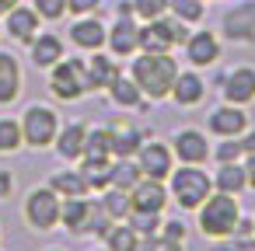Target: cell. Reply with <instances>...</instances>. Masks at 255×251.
I'll use <instances>...</instances> for the list:
<instances>
[{
	"label": "cell",
	"mask_w": 255,
	"mask_h": 251,
	"mask_svg": "<svg viewBox=\"0 0 255 251\" xmlns=\"http://www.w3.org/2000/svg\"><path fill=\"white\" fill-rule=\"evenodd\" d=\"M140 87V94H147L150 101H161L171 94V84L178 77V63L171 60V53H143L140 60H133V74H129Z\"/></svg>",
	"instance_id": "cell-1"
},
{
	"label": "cell",
	"mask_w": 255,
	"mask_h": 251,
	"mask_svg": "<svg viewBox=\"0 0 255 251\" xmlns=\"http://www.w3.org/2000/svg\"><path fill=\"white\" fill-rule=\"evenodd\" d=\"M238 216H241V209H238V199L234 195H227V192H210L203 202H199V230L206 234V237H231V230H234V223H238Z\"/></svg>",
	"instance_id": "cell-2"
},
{
	"label": "cell",
	"mask_w": 255,
	"mask_h": 251,
	"mask_svg": "<svg viewBox=\"0 0 255 251\" xmlns=\"http://www.w3.org/2000/svg\"><path fill=\"white\" fill-rule=\"evenodd\" d=\"M171 199L182 209H199V202L213 192V178L206 171H199V164H182L171 167Z\"/></svg>",
	"instance_id": "cell-3"
},
{
	"label": "cell",
	"mask_w": 255,
	"mask_h": 251,
	"mask_svg": "<svg viewBox=\"0 0 255 251\" xmlns=\"http://www.w3.org/2000/svg\"><path fill=\"white\" fill-rule=\"evenodd\" d=\"M91 87V81H88V67H84V60H60V63H53V74H49V91L56 94V98H63V101H77L84 91Z\"/></svg>",
	"instance_id": "cell-4"
},
{
	"label": "cell",
	"mask_w": 255,
	"mask_h": 251,
	"mask_svg": "<svg viewBox=\"0 0 255 251\" xmlns=\"http://www.w3.org/2000/svg\"><path fill=\"white\" fill-rule=\"evenodd\" d=\"M189 32H185V21H168V18H150L143 28H140V53H168L171 46H185Z\"/></svg>",
	"instance_id": "cell-5"
},
{
	"label": "cell",
	"mask_w": 255,
	"mask_h": 251,
	"mask_svg": "<svg viewBox=\"0 0 255 251\" xmlns=\"http://www.w3.org/2000/svg\"><path fill=\"white\" fill-rule=\"evenodd\" d=\"M56 126H60V119H56L53 108L32 105L25 112V119H21V136H25L28 147H49L56 140Z\"/></svg>",
	"instance_id": "cell-6"
},
{
	"label": "cell",
	"mask_w": 255,
	"mask_h": 251,
	"mask_svg": "<svg viewBox=\"0 0 255 251\" xmlns=\"http://www.w3.org/2000/svg\"><path fill=\"white\" fill-rule=\"evenodd\" d=\"M25 220L35 230H53L60 220V195L53 188H35L25 199Z\"/></svg>",
	"instance_id": "cell-7"
},
{
	"label": "cell",
	"mask_w": 255,
	"mask_h": 251,
	"mask_svg": "<svg viewBox=\"0 0 255 251\" xmlns=\"http://www.w3.org/2000/svg\"><path fill=\"white\" fill-rule=\"evenodd\" d=\"M224 39H231V42H252L255 39V0L234 4L224 14Z\"/></svg>",
	"instance_id": "cell-8"
},
{
	"label": "cell",
	"mask_w": 255,
	"mask_h": 251,
	"mask_svg": "<svg viewBox=\"0 0 255 251\" xmlns=\"http://www.w3.org/2000/svg\"><path fill=\"white\" fill-rule=\"evenodd\" d=\"M136 154H140V174H143V178L164 181V178L171 174V167H175V154H171L164 143H143Z\"/></svg>",
	"instance_id": "cell-9"
},
{
	"label": "cell",
	"mask_w": 255,
	"mask_h": 251,
	"mask_svg": "<svg viewBox=\"0 0 255 251\" xmlns=\"http://www.w3.org/2000/svg\"><path fill=\"white\" fill-rule=\"evenodd\" d=\"M129 206L136 213H161L168 206V192L157 178H140L133 188H129Z\"/></svg>",
	"instance_id": "cell-10"
},
{
	"label": "cell",
	"mask_w": 255,
	"mask_h": 251,
	"mask_svg": "<svg viewBox=\"0 0 255 251\" xmlns=\"http://www.w3.org/2000/svg\"><path fill=\"white\" fill-rule=\"evenodd\" d=\"M224 98L231 105H248L255 101V67H234L227 77H220Z\"/></svg>",
	"instance_id": "cell-11"
},
{
	"label": "cell",
	"mask_w": 255,
	"mask_h": 251,
	"mask_svg": "<svg viewBox=\"0 0 255 251\" xmlns=\"http://www.w3.org/2000/svg\"><path fill=\"white\" fill-rule=\"evenodd\" d=\"M171 154H175L182 164H203V161L210 157V143H206V136H203L199 129H178Z\"/></svg>",
	"instance_id": "cell-12"
},
{
	"label": "cell",
	"mask_w": 255,
	"mask_h": 251,
	"mask_svg": "<svg viewBox=\"0 0 255 251\" xmlns=\"http://www.w3.org/2000/svg\"><path fill=\"white\" fill-rule=\"evenodd\" d=\"M245 129H248V115H245L241 105L227 101V105L210 112V133H217V136H241Z\"/></svg>",
	"instance_id": "cell-13"
},
{
	"label": "cell",
	"mask_w": 255,
	"mask_h": 251,
	"mask_svg": "<svg viewBox=\"0 0 255 251\" xmlns=\"http://www.w3.org/2000/svg\"><path fill=\"white\" fill-rule=\"evenodd\" d=\"M105 42H112L116 56H129L140 49V25L133 21V14H119V21L112 25V32L105 35Z\"/></svg>",
	"instance_id": "cell-14"
},
{
	"label": "cell",
	"mask_w": 255,
	"mask_h": 251,
	"mask_svg": "<svg viewBox=\"0 0 255 251\" xmlns=\"http://www.w3.org/2000/svg\"><path fill=\"white\" fill-rule=\"evenodd\" d=\"M185 56L192 67H210L220 60V39L213 32H192L185 39Z\"/></svg>",
	"instance_id": "cell-15"
},
{
	"label": "cell",
	"mask_w": 255,
	"mask_h": 251,
	"mask_svg": "<svg viewBox=\"0 0 255 251\" xmlns=\"http://www.w3.org/2000/svg\"><path fill=\"white\" fill-rule=\"evenodd\" d=\"M7 35L11 39H18V42H32L35 39V32H39V14H35V7H11L7 11Z\"/></svg>",
	"instance_id": "cell-16"
},
{
	"label": "cell",
	"mask_w": 255,
	"mask_h": 251,
	"mask_svg": "<svg viewBox=\"0 0 255 251\" xmlns=\"http://www.w3.org/2000/svg\"><path fill=\"white\" fill-rule=\"evenodd\" d=\"M21 91V70H18V60L11 53L0 49V105H14Z\"/></svg>",
	"instance_id": "cell-17"
},
{
	"label": "cell",
	"mask_w": 255,
	"mask_h": 251,
	"mask_svg": "<svg viewBox=\"0 0 255 251\" xmlns=\"http://www.w3.org/2000/svg\"><path fill=\"white\" fill-rule=\"evenodd\" d=\"M171 98H175L182 108L199 105V101L206 98V84H203V77H199V74H178L175 84H171Z\"/></svg>",
	"instance_id": "cell-18"
},
{
	"label": "cell",
	"mask_w": 255,
	"mask_h": 251,
	"mask_svg": "<svg viewBox=\"0 0 255 251\" xmlns=\"http://www.w3.org/2000/svg\"><path fill=\"white\" fill-rule=\"evenodd\" d=\"M105 25L102 21H95V18H84L81 14V21L70 28V42L74 46H81V49H102L105 46Z\"/></svg>",
	"instance_id": "cell-19"
},
{
	"label": "cell",
	"mask_w": 255,
	"mask_h": 251,
	"mask_svg": "<svg viewBox=\"0 0 255 251\" xmlns=\"http://www.w3.org/2000/svg\"><path fill=\"white\" fill-rule=\"evenodd\" d=\"M88 216H91V202L84 195H74L67 202H60V220L70 234H84L88 230Z\"/></svg>",
	"instance_id": "cell-20"
},
{
	"label": "cell",
	"mask_w": 255,
	"mask_h": 251,
	"mask_svg": "<svg viewBox=\"0 0 255 251\" xmlns=\"http://www.w3.org/2000/svg\"><path fill=\"white\" fill-rule=\"evenodd\" d=\"M213 188H217V192H227V195H238V192H245V188H248L245 164H238V161H227V164H220V171L213 174Z\"/></svg>",
	"instance_id": "cell-21"
},
{
	"label": "cell",
	"mask_w": 255,
	"mask_h": 251,
	"mask_svg": "<svg viewBox=\"0 0 255 251\" xmlns=\"http://www.w3.org/2000/svg\"><path fill=\"white\" fill-rule=\"evenodd\" d=\"M60 60H63V42H60L56 35H35V39H32V63H35V67L49 70V67L60 63Z\"/></svg>",
	"instance_id": "cell-22"
},
{
	"label": "cell",
	"mask_w": 255,
	"mask_h": 251,
	"mask_svg": "<svg viewBox=\"0 0 255 251\" xmlns=\"http://www.w3.org/2000/svg\"><path fill=\"white\" fill-rule=\"evenodd\" d=\"M49 188H53L60 199H74V195H88V192H91V185H88V178H84L81 171H56V174L49 178Z\"/></svg>",
	"instance_id": "cell-23"
},
{
	"label": "cell",
	"mask_w": 255,
	"mask_h": 251,
	"mask_svg": "<svg viewBox=\"0 0 255 251\" xmlns=\"http://www.w3.org/2000/svg\"><path fill=\"white\" fill-rule=\"evenodd\" d=\"M81 157H91V161L112 157V129H109V126L88 129V133H84V154H81Z\"/></svg>",
	"instance_id": "cell-24"
},
{
	"label": "cell",
	"mask_w": 255,
	"mask_h": 251,
	"mask_svg": "<svg viewBox=\"0 0 255 251\" xmlns=\"http://www.w3.org/2000/svg\"><path fill=\"white\" fill-rule=\"evenodd\" d=\"M84 67H88V81H91V87H109V84L119 77V67H116L109 56H98V53H95Z\"/></svg>",
	"instance_id": "cell-25"
},
{
	"label": "cell",
	"mask_w": 255,
	"mask_h": 251,
	"mask_svg": "<svg viewBox=\"0 0 255 251\" xmlns=\"http://www.w3.org/2000/svg\"><path fill=\"white\" fill-rule=\"evenodd\" d=\"M140 140L143 133L136 126H123V129H112V154L116 157H133L140 150Z\"/></svg>",
	"instance_id": "cell-26"
},
{
	"label": "cell",
	"mask_w": 255,
	"mask_h": 251,
	"mask_svg": "<svg viewBox=\"0 0 255 251\" xmlns=\"http://www.w3.org/2000/svg\"><path fill=\"white\" fill-rule=\"evenodd\" d=\"M109 94H112V101L116 105H123V108H133V105H140V87H136V81L133 77H116L112 84H109Z\"/></svg>",
	"instance_id": "cell-27"
},
{
	"label": "cell",
	"mask_w": 255,
	"mask_h": 251,
	"mask_svg": "<svg viewBox=\"0 0 255 251\" xmlns=\"http://www.w3.org/2000/svg\"><path fill=\"white\" fill-rule=\"evenodd\" d=\"M84 133H88V129H84L81 122H74V126H67V129L60 133V140H56V143H60L56 150H60V154H63L67 161H74V157H81V154H84Z\"/></svg>",
	"instance_id": "cell-28"
},
{
	"label": "cell",
	"mask_w": 255,
	"mask_h": 251,
	"mask_svg": "<svg viewBox=\"0 0 255 251\" xmlns=\"http://www.w3.org/2000/svg\"><path fill=\"white\" fill-rule=\"evenodd\" d=\"M136 181H140V164H133L129 157H119V161L112 164V178H109V185H112V188L129 192Z\"/></svg>",
	"instance_id": "cell-29"
},
{
	"label": "cell",
	"mask_w": 255,
	"mask_h": 251,
	"mask_svg": "<svg viewBox=\"0 0 255 251\" xmlns=\"http://www.w3.org/2000/svg\"><path fill=\"white\" fill-rule=\"evenodd\" d=\"M81 174L88 178L91 188H109V178H112V157H105V161H91V157H84Z\"/></svg>",
	"instance_id": "cell-30"
},
{
	"label": "cell",
	"mask_w": 255,
	"mask_h": 251,
	"mask_svg": "<svg viewBox=\"0 0 255 251\" xmlns=\"http://www.w3.org/2000/svg\"><path fill=\"white\" fill-rule=\"evenodd\" d=\"M102 192H105V195H102V209H105L112 220H123V216H129V209H133V206H129V192H123V188H112V185H109V188H102Z\"/></svg>",
	"instance_id": "cell-31"
},
{
	"label": "cell",
	"mask_w": 255,
	"mask_h": 251,
	"mask_svg": "<svg viewBox=\"0 0 255 251\" xmlns=\"http://www.w3.org/2000/svg\"><path fill=\"white\" fill-rule=\"evenodd\" d=\"M105 244H109V251H136V244H140V237H136V230L126 223V227H109L105 230Z\"/></svg>",
	"instance_id": "cell-32"
},
{
	"label": "cell",
	"mask_w": 255,
	"mask_h": 251,
	"mask_svg": "<svg viewBox=\"0 0 255 251\" xmlns=\"http://www.w3.org/2000/svg\"><path fill=\"white\" fill-rule=\"evenodd\" d=\"M21 143H25L21 122H14V119H0V154H14Z\"/></svg>",
	"instance_id": "cell-33"
},
{
	"label": "cell",
	"mask_w": 255,
	"mask_h": 251,
	"mask_svg": "<svg viewBox=\"0 0 255 251\" xmlns=\"http://www.w3.org/2000/svg\"><path fill=\"white\" fill-rule=\"evenodd\" d=\"M129 227L136 230V237H154V234H161V213H136V209H129Z\"/></svg>",
	"instance_id": "cell-34"
},
{
	"label": "cell",
	"mask_w": 255,
	"mask_h": 251,
	"mask_svg": "<svg viewBox=\"0 0 255 251\" xmlns=\"http://www.w3.org/2000/svg\"><path fill=\"white\" fill-rule=\"evenodd\" d=\"M168 7L178 21H203V14H206L203 0H168Z\"/></svg>",
	"instance_id": "cell-35"
},
{
	"label": "cell",
	"mask_w": 255,
	"mask_h": 251,
	"mask_svg": "<svg viewBox=\"0 0 255 251\" xmlns=\"http://www.w3.org/2000/svg\"><path fill=\"white\" fill-rule=\"evenodd\" d=\"M220 140H224V143H217V150H213L217 164H227V161L245 157V150H241V140H238V136H220Z\"/></svg>",
	"instance_id": "cell-36"
},
{
	"label": "cell",
	"mask_w": 255,
	"mask_h": 251,
	"mask_svg": "<svg viewBox=\"0 0 255 251\" xmlns=\"http://www.w3.org/2000/svg\"><path fill=\"white\" fill-rule=\"evenodd\" d=\"M136 251H182V241H171L164 234H154V237H140Z\"/></svg>",
	"instance_id": "cell-37"
},
{
	"label": "cell",
	"mask_w": 255,
	"mask_h": 251,
	"mask_svg": "<svg viewBox=\"0 0 255 251\" xmlns=\"http://www.w3.org/2000/svg\"><path fill=\"white\" fill-rule=\"evenodd\" d=\"M112 223H116V220L102 209V202H98V206L91 202V216H88V230H84V234H102V237H105V230H109Z\"/></svg>",
	"instance_id": "cell-38"
},
{
	"label": "cell",
	"mask_w": 255,
	"mask_h": 251,
	"mask_svg": "<svg viewBox=\"0 0 255 251\" xmlns=\"http://www.w3.org/2000/svg\"><path fill=\"white\" fill-rule=\"evenodd\" d=\"M164 11H168V0H133V14H140L143 21L161 18Z\"/></svg>",
	"instance_id": "cell-39"
},
{
	"label": "cell",
	"mask_w": 255,
	"mask_h": 251,
	"mask_svg": "<svg viewBox=\"0 0 255 251\" xmlns=\"http://www.w3.org/2000/svg\"><path fill=\"white\" fill-rule=\"evenodd\" d=\"M35 14L46 21H60L67 14V0H35Z\"/></svg>",
	"instance_id": "cell-40"
},
{
	"label": "cell",
	"mask_w": 255,
	"mask_h": 251,
	"mask_svg": "<svg viewBox=\"0 0 255 251\" xmlns=\"http://www.w3.org/2000/svg\"><path fill=\"white\" fill-rule=\"evenodd\" d=\"M217 251H255V237H220Z\"/></svg>",
	"instance_id": "cell-41"
},
{
	"label": "cell",
	"mask_w": 255,
	"mask_h": 251,
	"mask_svg": "<svg viewBox=\"0 0 255 251\" xmlns=\"http://www.w3.org/2000/svg\"><path fill=\"white\" fill-rule=\"evenodd\" d=\"M98 4H102V0H67V11H74V14H91V11H98Z\"/></svg>",
	"instance_id": "cell-42"
},
{
	"label": "cell",
	"mask_w": 255,
	"mask_h": 251,
	"mask_svg": "<svg viewBox=\"0 0 255 251\" xmlns=\"http://www.w3.org/2000/svg\"><path fill=\"white\" fill-rule=\"evenodd\" d=\"M161 234L171 237V241H182L185 237V223L182 220H168V223H161Z\"/></svg>",
	"instance_id": "cell-43"
},
{
	"label": "cell",
	"mask_w": 255,
	"mask_h": 251,
	"mask_svg": "<svg viewBox=\"0 0 255 251\" xmlns=\"http://www.w3.org/2000/svg\"><path fill=\"white\" fill-rule=\"evenodd\" d=\"M14 192V178H11V171H0V199H7Z\"/></svg>",
	"instance_id": "cell-44"
},
{
	"label": "cell",
	"mask_w": 255,
	"mask_h": 251,
	"mask_svg": "<svg viewBox=\"0 0 255 251\" xmlns=\"http://www.w3.org/2000/svg\"><path fill=\"white\" fill-rule=\"evenodd\" d=\"M238 140H241V150H245V157H248V154H255V129H252V133H241Z\"/></svg>",
	"instance_id": "cell-45"
},
{
	"label": "cell",
	"mask_w": 255,
	"mask_h": 251,
	"mask_svg": "<svg viewBox=\"0 0 255 251\" xmlns=\"http://www.w3.org/2000/svg\"><path fill=\"white\" fill-rule=\"evenodd\" d=\"M245 174H248V185L255 188V154H248V161H245Z\"/></svg>",
	"instance_id": "cell-46"
},
{
	"label": "cell",
	"mask_w": 255,
	"mask_h": 251,
	"mask_svg": "<svg viewBox=\"0 0 255 251\" xmlns=\"http://www.w3.org/2000/svg\"><path fill=\"white\" fill-rule=\"evenodd\" d=\"M11 7H18V0H0V14H7Z\"/></svg>",
	"instance_id": "cell-47"
},
{
	"label": "cell",
	"mask_w": 255,
	"mask_h": 251,
	"mask_svg": "<svg viewBox=\"0 0 255 251\" xmlns=\"http://www.w3.org/2000/svg\"><path fill=\"white\" fill-rule=\"evenodd\" d=\"M49 251H60V248H49Z\"/></svg>",
	"instance_id": "cell-48"
},
{
	"label": "cell",
	"mask_w": 255,
	"mask_h": 251,
	"mask_svg": "<svg viewBox=\"0 0 255 251\" xmlns=\"http://www.w3.org/2000/svg\"><path fill=\"white\" fill-rule=\"evenodd\" d=\"M102 251H109V248H102Z\"/></svg>",
	"instance_id": "cell-49"
}]
</instances>
